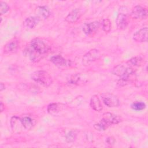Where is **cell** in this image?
Wrapping results in <instances>:
<instances>
[{
    "label": "cell",
    "mask_w": 148,
    "mask_h": 148,
    "mask_svg": "<svg viewBox=\"0 0 148 148\" xmlns=\"http://www.w3.org/2000/svg\"><path fill=\"white\" fill-rule=\"evenodd\" d=\"M146 108V104L142 101H136L131 104V108L135 110L139 111Z\"/></svg>",
    "instance_id": "23"
},
{
    "label": "cell",
    "mask_w": 148,
    "mask_h": 148,
    "mask_svg": "<svg viewBox=\"0 0 148 148\" xmlns=\"http://www.w3.org/2000/svg\"><path fill=\"white\" fill-rule=\"evenodd\" d=\"M82 12L79 9L72 10L65 17V20L69 23H73L77 21L82 16Z\"/></svg>",
    "instance_id": "12"
},
{
    "label": "cell",
    "mask_w": 148,
    "mask_h": 148,
    "mask_svg": "<svg viewBox=\"0 0 148 148\" xmlns=\"http://www.w3.org/2000/svg\"><path fill=\"white\" fill-rule=\"evenodd\" d=\"M131 16L135 20L144 19L147 16V11L145 8L140 5L135 6L131 11Z\"/></svg>",
    "instance_id": "8"
},
{
    "label": "cell",
    "mask_w": 148,
    "mask_h": 148,
    "mask_svg": "<svg viewBox=\"0 0 148 148\" xmlns=\"http://www.w3.org/2000/svg\"><path fill=\"white\" fill-rule=\"evenodd\" d=\"M102 28L105 32H109L111 29V22L108 18H105L102 21Z\"/></svg>",
    "instance_id": "25"
},
{
    "label": "cell",
    "mask_w": 148,
    "mask_h": 148,
    "mask_svg": "<svg viewBox=\"0 0 148 148\" xmlns=\"http://www.w3.org/2000/svg\"><path fill=\"white\" fill-rule=\"evenodd\" d=\"M114 75L120 77H131L135 73V69L132 66H130L127 62L124 64H120L114 66L112 71Z\"/></svg>",
    "instance_id": "1"
},
{
    "label": "cell",
    "mask_w": 148,
    "mask_h": 148,
    "mask_svg": "<svg viewBox=\"0 0 148 148\" xmlns=\"http://www.w3.org/2000/svg\"><path fill=\"white\" fill-rule=\"evenodd\" d=\"M100 57V53L98 50L93 49L88 51L83 57L82 63L83 65L87 66L92 62L97 60Z\"/></svg>",
    "instance_id": "5"
},
{
    "label": "cell",
    "mask_w": 148,
    "mask_h": 148,
    "mask_svg": "<svg viewBox=\"0 0 148 148\" xmlns=\"http://www.w3.org/2000/svg\"><path fill=\"white\" fill-rule=\"evenodd\" d=\"M102 119L110 126L112 124H117L121 121V119L119 116L109 112L103 113Z\"/></svg>",
    "instance_id": "9"
},
{
    "label": "cell",
    "mask_w": 148,
    "mask_h": 148,
    "mask_svg": "<svg viewBox=\"0 0 148 148\" xmlns=\"http://www.w3.org/2000/svg\"><path fill=\"white\" fill-rule=\"evenodd\" d=\"M39 18L36 16H31L27 18L24 21V25L28 29H32L35 28L38 24Z\"/></svg>",
    "instance_id": "15"
},
{
    "label": "cell",
    "mask_w": 148,
    "mask_h": 148,
    "mask_svg": "<svg viewBox=\"0 0 148 148\" xmlns=\"http://www.w3.org/2000/svg\"><path fill=\"white\" fill-rule=\"evenodd\" d=\"M60 111V106L57 103H52L48 105L47 112L52 115L57 114Z\"/></svg>",
    "instance_id": "20"
},
{
    "label": "cell",
    "mask_w": 148,
    "mask_h": 148,
    "mask_svg": "<svg viewBox=\"0 0 148 148\" xmlns=\"http://www.w3.org/2000/svg\"><path fill=\"white\" fill-rule=\"evenodd\" d=\"M37 17L40 18H43L44 19L47 18L50 16V10L47 6H40L36 8Z\"/></svg>",
    "instance_id": "16"
},
{
    "label": "cell",
    "mask_w": 148,
    "mask_h": 148,
    "mask_svg": "<svg viewBox=\"0 0 148 148\" xmlns=\"http://www.w3.org/2000/svg\"><path fill=\"white\" fill-rule=\"evenodd\" d=\"M91 108L97 112H100L102 110L103 108L101 104V102L99 100V98L97 95H94L91 97L90 103Z\"/></svg>",
    "instance_id": "13"
},
{
    "label": "cell",
    "mask_w": 148,
    "mask_h": 148,
    "mask_svg": "<svg viewBox=\"0 0 148 148\" xmlns=\"http://www.w3.org/2000/svg\"><path fill=\"white\" fill-rule=\"evenodd\" d=\"M5 85L3 84V83H1V84H0V91H2L3 90H5Z\"/></svg>",
    "instance_id": "29"
},
{
    "label": "cell",
    "mask_w": 148,
    "mask_h": 148,
    "mask_svg": "<svg viewBox=\"0 0 148 148\" xmlns=\"http://www.w3.org/2000/svg\"><path fill=\"white\" fill-rule=\"evenodd\" d=\"M18 47V41L16 39H13L8 42L5 46L3 48V52L5 53H13L17 49Z\"/></svg>",
    "instance_id": "14"
},
{
    "label": "cell",
    "mask_w": 148,
    "mask_h": 148,
    "mask_svg": "<svg viewBox=\"0 0 148 148\" xmlns=\"http://www.w3.org/2000/svg\"><path fill=\"white\" fill-rule=\"evenodd\" d=\"M31 47L42 55L47 53L50 50V46L39 38L32 39L31 42Z\"/></svg>",
    "instance_id": "3"
},
{
    "label": "cell",
    "mask_w": 148,
    "mask_h": 148,
    "mask_svg": "<svg viewBox=\"0 0 148 148\" xmlns=\"http://www.w3.org/2000/svg\"><path fill=\"white\" fill-rule=\"evenodd\" d=\"M10 9L9 6L8 5L7 3L1 1L0 2V14L2 15L3 14H5L7 13Z\"/></svg>",
    "instance_id": "26"
},
{
    "label": "cell",
    "mask_w": 148,
    "mask_h": 148,
    "mask_svg": "<svg viewBox=\"0 0 148 148\" xmlns=\"http://www.w3.org/2000/svg\"><path fill=\"white\" fill-rule=\"evenodd\" d=\"M117 27L120 29H124L128 24V17L126 12H121L119 13L116 19Z\"/></svg>",
    "instance_id": "7"
},
{
    "label": "cell",
    "mask_w": 148,
    "mask_h": 148,
    "mask_svg": "<svg viewBox=\"0 0 148 148\" xmlns=\"http://www.w3.org/2000/svg\"><path fill=\"white\" fill-rule=\"evenodd\" d=\"M21 121L24 129L27 130H31L34 125V120L31 117L28 116H23L22 118H21Z\"/></svg>",
    "instance_id": "17"
},
{
    "label": "cell",
    "mask_w": 148,
    "mask_h": 148,
    "mask_svg": "<svg viewBox=\"0 0 148 148\" xmlns=\"http://www.w3.org/2000/svg\"><path fill=\"white\" fill-rule=\"evenodd\" d=\"M3 108H4V105L3 102L1 101V105H0V109H1V112H2L3 110Z\"/></svg>",
    "instance_id": "30"
},
{
    "label": "cell",
    "mask_w": 148,
    "mask_h": 148,
    "mask_svg": "<svg viewBox=\"0 0 148 148\" xmlns=\"http://www.w3.org/2000/svg\"><path fill=\"white\" fill-rule=\"evenodd\" d=\"M133 39L137 42H146L147 40V28H143L134 33Z\"/></svg>",
    "instance_id": "10"
},
{
    "label": "cell",
    "mask_w": 148,
    "mask_h": 148,
    "mask_svg": "<svg viewBox=\"0 0 148 148\" xmlns=\"http://www.w3.org/2000/svg\"><path fill=\"white\" fill-rule=\"evenodd\" d=\"M99 26V22L98 21H95L88 23H85L83 26L82 29L86 35H92L97 32Z\"/></svg>",
    "instance_id": "6"
},
{
    "label": "cell",
    "mask_w": 148,
    "mask_h": 148,
    "mask_svg": "<svg viewBox=\"0 0 148 148\" xmlns=\"http://www.w3.org/2000/svg\"><path fill=\"white\" fill-rule=\"evenodd\" d=\"M10 125L12 130L15 133H20L23 128H24L22 124L21 118L16 116H14L11 118Z\"/></svg>",
    "instance_id": "11"
},
{
    "label": "cell",
    "mask_w": 148,
    "mask_h": 148,
    "mask_svg": "<svg viewBox=\"0 0 148 148\" xmlns=\"http://www.w3.org/2000/svg\"><path fill=\"white\" fill-rule=\"evenodd\" d=\"M50 61L55 65L60 66H65L67 64L66 60L64 58L61 56L57 55L51 57Z\"/></svg>",
    "instance_id": "18"
},
{
    "label": "cell",
    "mask_w": 148,
    "mask_h": 148,
    "mask_svg": "<svg viewBox=\"0 0 148 148\" xmlns=\"http://www.w3.org/2000/svg\"><path fill=\"white\" fill-rule=\"evenodd\" d=\"M80 79V75L79 74H76L75 75H73L72 76L69 80V84H76Z\"/></svg>",
    "instance_id": "27"
},
{
    "label": "cell",
    "mask_w": 148,
    "mask_h": 148,
    "mask_svg": "<svg viewBox=\"0 0 148 148\" xmlns=\"http://www.w3.org/2000/svg\"><path fill=\"white\" fill-rule=\"evenodd\" d=\"M110 125L105 121L103 120L102 119L101 120L100 122H99L98 123L95 124L94 125V128L99 131H103L106 130Z\"/></svg>",
    "instance_id": "21"
},
{
    "label": "cell",
    "mask_w": 148,
    "mask_h": 148,
    "mask_svg": "<svg viewBox=\"0 0 148 148\" xmlns=\"http://www.w3.org/2000/svg\"><path fill=\"white\" fill-rule=\"evenodd\" d=\"M27 54L29 56V58L32 61L36 62L39 61L41 58V56L40 53L36 51L35 50H34L32 47L31 49H28V50L26 51Z\"/></svg>",
    "instance_id": "19"
},
{
    "label": "cell",
    "mask_w": 148,
    "mask_h": 148,
    "mask_svg": "<svg viewBox=\"0 0 148 148\" xmlns=\"http://www.w3.org/2000/svg\"><path fill=\"white\" fill-rule=\"evenodd\" d=\"M106 143H107L108 144L112 145H113V144L114 143V142H115V139H114V138L113 136H109V137H108V138L106 139Z\"/></svg>",
    "instance_id": "28"
},
{
    "label": "cell",
    "mask_w": 148,
    "mask_h": 148,
    "mask_svg": "<svg viewBox=\"0 0 148 148\" xmlns=\"http://www.w3.org/2000/svg\"><path fill=\"white\" fill-rule=\"evenodd\" d=\"M142 62V58L140 56H136L130 59L127 63L131 66H139Z\"/></svg>",
    "instance_id": "22"
},
{
    "label": "cell",
    "mask_w": 148,
    "mask_h": 148,
    "mask_svg": "<svg viewBox=\"0 0 148 148\" xmlns=\"http://www.w3.org/2000/svg\"><path fill=\"white\" fill-rule=\"evenodd\" d=\"M77 137V133L75 131L71 130L65 135V139L68 143L73 142Z\"/></svg>",
    "instance_id": "24"
},
{
    "label": "cell",
    "mask_w": 148,
    "mask_h": 148,
    "mask_svg": "<svg viewBox=\"0 0 148 148\" xmlns=\"http://www.w3.org/2000/svg\"><path fill=\"white\" fill-rule=\"evenodd\" d=\"M103 102L108 107H117L120 104V101L117 96L113 94L105 92L101 94Z\"/></svg>",
    "instance_id": "4"
},
{
    "label": "cell",
    "mask_w": 148,
    "mask_h": 148,
    "mask_svg": "<svg viewBox=\"0 0 148 148\" xmlns=\"http://www.w3.org/2000/svg\"><path fill=\"white\" fill-rule=\"evenodd\" d=\"M31 77L35 82L45 87L49 86L53 82L50 74L45 71H35L31 74Z\"/></svg>",
    "instance_id": "2"
}]
</instances>
